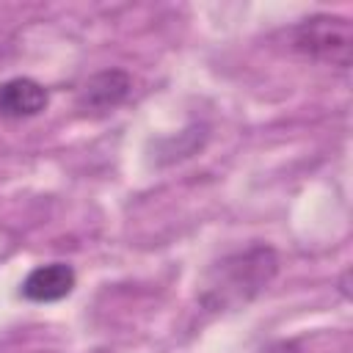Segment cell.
I'll return each mask as SVG.
<instances>
[{
	"mask_svg": "<svg viewBox=\"0 0 353 353\" xmlns=\"http://www.w3.org/2000/svg\"><path fill=\"white\" fill-rule=\"evenodd\" d=\"M279 273V256L270 245H251L245 251L218 259L199 284V303L210 312H234L251 303Z\"/></svg>",
	"mask_w": 353,
	"mask_h": 353,
	"instance_id": "1",
	"label": "cell"
},
{
	"mask_svg": "<svg viewBox=\"0 0 353 353\" xmlns=\"http://www.w3.org/2000/svg\"><path fill=\"white\" fill-rule=\"evenodd\" d=\"M292 50L303 58L347 69L353 61V25L339 14H314L292 28Z\"/></svg>",
	"mask_w": 353,
	"mask_h": 353,
	"instance_id": "2",
	"label": "cell"
},
{
	"mask_svg": "<svg viewBox=\"0 0 353 353\" xmlns=\"http://www.w3.org/2000/svg\"><path fill=\"white\" fill-rule=\"evenodd\" d=\"M130 88H132V77L124 69H102L83 83L74 105L85 116H105L127 99Z\"/></svg>",
	"mask_w": 353,
	"mask_h": 353,
	"instance_id": "3",
	"label": "cell"
},
{
	"mask_svg": "<svg viewBox=\"0 0 353 353\" xmlns=\"http://www.w3.org/2000/svg\"><path fill=\"white\" fill-rule=\"evenodd\" d=\"M77 284V276L72 270V265L66 262H50V265H39L33 268L25 281H22V295L33 303H52L66 298Z\"/></svg>",
	"mask_w": 353,
	"mask_h": 353,
	"instance_id": "4",
	"label": "cell"
},
{
	"mask_svg": "<svg viewBox=\"0 0 353 353\" xmlns=\"http://www.w3.org/2000/svg\"><path fill=\"white\" fill-rule=\"evenodd\" d=\"M50 102V94L33 77H11L0 83V116L3 119H30L39 116Z\"/></svg>",
	"mask_w": 353,
	"mask_h": 353,
	"instance_id": "5",
	"label": "cell"
},
{
	"mask_svg": "<svg viewBox=\"0 0 353 353\" xmlns=\"http://www.w3.org/2000/svg\"><path fill=\"white\" fill-rule=\"evenodd\" d=\"M262 353H303V350H301L298 342H292V339L287 342V339H284V342H273V345H268Z\"/></svg>",
	"mask_w": 353,
	"mask_h": 353,
	"instance_id": "6",
	"label": "cell"
}]
</instances>
